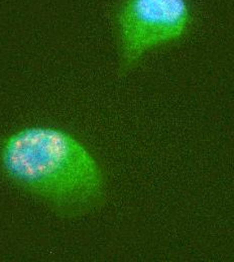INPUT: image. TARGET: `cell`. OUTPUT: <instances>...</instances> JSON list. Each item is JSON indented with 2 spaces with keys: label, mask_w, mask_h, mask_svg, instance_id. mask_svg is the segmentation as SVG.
<instances>
[{
  "label": "cell",
  "mask_w": 234,
  "mask_h": 262,
  "mask_svg": "<svg viewBox=\"0 0 234 262\" xmlns=\"http://www.w3.org/2000/svg\"><path fill=\"white\" fill-rule=\"evenodd\" d=\"M5 177L64 216L79 215L103 196L100 167L66 131L33 126L9 135L0 147Z\"/></svg>",
  "instance_id": "6da1fadb"
},
{
  "label": "cell",
  "mask_w": 234,
  "mask_h": 262,
  "mask_svg": "<svg viewBox=\"0 0 234 262\" xmlns=\"http://www.w3.org/2000/svg\"><path fill=\"white\" fill-rule=\"evenodd\" d=\"M193 16L190 0H121L113 21L122 69L130 70L148 51L183 37Z\"/></svg>",
  "instance_id": "7a4b0ae2"
}]
</instances>
